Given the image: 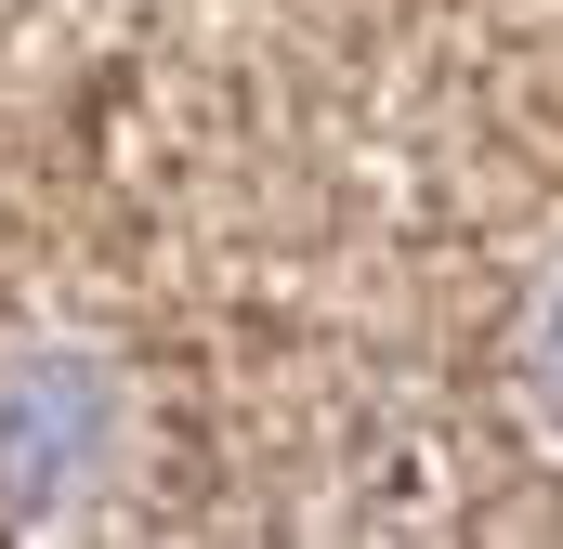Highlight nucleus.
Returning a JSON list of instances; mask_svg holds the SVG:
<instances>
[{"label": "nucleus", "instance_id": "nucleus-1", "mask_svg": "<svg viewBox=\"0 0 563 549\" xmlns=\"http://www.w3.org/2000/svg\"><path fill=\"white\" fill-rule=\"evenodd\" d=\"M119 458V380L92 354H13L0 367V497H66Z\"/></svg>", "mask_w": 563, "mask_h": 549}, {"label": "nucleus", "instance_id": "nucleus-2", "mask_svg": "<svg viewBox=\"0 0 563 549\" xmlns=\"http://www.w3.org/2000/svg\"><path fill=\"white\" fill-rule=\"evenodd\" d=\"M551 354H563V301H551Z\"/></svg>", "mask_w": 563, "mask_h": 549}]
</instances>
